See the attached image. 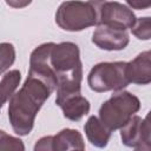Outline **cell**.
I'll return each instance as SVG.
<instances>
[{
  "label": "cell",
  "mask_w": 151,
  "mask_h": 151,
  "mask_svg": "<svg viewBox=\"0 0 151 151\" xmlns=\"http://www.w3.org/2000/svg\"><path fill=\"white\" fill-rule=\"evenodd\" d=\"M90 88L97 93L124 90L129 84L126 61H103L96 64L87 76Z\"/></svg>",
  "instance_id": "cell-4"
},
{
  "label": "cell",
  "mask_w": 151,
  "mask_h": 151,
  "mask_svg": "<svg viewBox=\"0 0 151 151\" xmlns=\"http://www.w3.org/2000/svg\"><path fill=\"white\" fill-rule=\"evenodd\" d=\"M92 42L105 51H122L129 42L130 38L126 31L106 25H97L92 34Z\"/></svg>",
  "instance_id": "cell-8"
},
{
  "label": "cell",
  "mask_w": 151,
  "mask_h": 151,
  "mask_svg": "<svg viewBox=\"0 0 151 151\" xmlns=\"http://www.w3.org/2000/svg\"><path fill=\"white\" fill-rule=\"evenodd\" d=\"M54 88L40 78L28 74L21 88L13 93L8 104V119L13 131L19 136H27L34 126L37 113Z\"/></svg>",
  "instance_id": "cell-1"
},
{
  "label": "cell",
  "mask_w": 151,
  "mask_h": 151,
  "mask_svg": "<svg viewBox=\"0 0 151 151\" xmlns=\"http://www.w3.org/2000/svg\"><path fill=\"white\" fill-rule=\"evenodd\" d=\"M96 1H105V0H96Z\"/></svg>",
  "instance_id": "cell-20"
},
{
  "label": "cell",
  "mask_w": 151,
  "mask_h": 151,
  "mask_svg": "<svg viewBox=\"0 0 151 151\" xmlns=\"http://www.w3.org/2000/svg\"><path fill=\"white\" fill-rule=\"evenodd\" d=\"M119 130L122 143L125 146L142 151L151 150V126L149 114H146L145 118L133 114Z\"/></svg>",
  "instance_id": "cell-5"
},
{
  "label": "cell",
  "mask_w": 151,
  "mask_h": 151,
  "mask_svg": "<svg viewBox=\"0 0 151 151\" xmlns=\"http://www.w3.org/2000/svg\"><path fill=\"white\" fill-rule=\"evenodd\" d=\"M126 77L130 83L136 85H147L151 83V52L149 50L126 61Z\"/></svg>",
  "instance_id": "cell-10"
},
{
  "label": "cell",
  "mask_w": 151,
  "mask_h": 151,
  "mask_svg": "<svg viewBox=\"0 0 151 151\" xmlns=\"http://www.w3.org/2000/svg\"><path fill=\"white\" fill-rule=\"evenodd\" d=\"M55 104L61 109L64 117L78 122L90 112V101L81 96V93H71L65 96H57Z\"/></svg>",
  "instance_id": "cell-9"
},
{
  "label": "cell",
  "mask_w": 151,
  "mask_h": 151,
  "mask_svg": "<svg viewBox=\"0 0 151 151\" xmlns=\"http://www.w3.org/2000/svg\"><path fill=\"white\" fill-rule=\"evenodd\" d=\"M84 131L87 140L93 146L99 149H104L107 146L112 133V131L109 127H106L103 124V122L96 116L88 117V119L84 125Z\"/></svg>",
  "instance_id": "cell-11"
},
{
  "label": "cell",
  "mask_w": 151,
  "mask_h": 151,
  "mask_svg": "<svg viewBox=\"0 0 151 151\" xmlns=\"http://www.w3.org/2000/svg\"><path fill=\"white\" fill-rule=\"evenodd\" d=\"M33 150L34 151H52V136L41 137L39 140H37Z\"/></svg>",
  "instance_id": "cell-17"
},
{
  "label": "cell",
  "mask_w": 151,
  "mask_h": 151,
  "mask_svg": "<svg viewBox=\"0 0 151 151\" xmlns=\"http://www.w3.org/2000/svg\"><path fill=\"white\" fill-rule=\"evenodd\" d=\"M33 0H5V2L12 8H24L31 5Z\"/></svg>",
  "instance_id": "cell-19"
},
{
  "label": "cell",
  "mask_w": 151,
  "mask_h": 151,
  "mask_svg": "<svg viewBox=\"0 0 151 151\" xmlns=\"http://www.w3.org/2000/svg\"><path fill=\"white\" fill-rule=\"evenodd\" d=\"M15 60V48L11 42H0V74L5 73Z\"/></svg>",
  "instance_id": "cell-14"
},
{
  "label": "cell",
  "mask_w": 151,
  "mask_h": 151,
  "mask_svg": "<svg viewBox=\"0 0 151 151\" xmlns=\"http://www.w3.org/2000/svg\"><path fill=\"white\" fill-rule=\"evenodd\" d=\"M98 22V1L70 0L60 4L55 12V24L64 31L79 32Z\"/></svg>",
  "instance_id": "cell-2"
},
{
  "label": "cell",
  "mask_w": 151,
  "mask_h": 151,
  "mask_svg": "<svg viewBox=\"0 0 151 151\" xmlns=\"http://www.w3.org/2000/svg\"><path fill=\"white\" fill-rule=\"evenodd\" d=\"M133 11L118 1H98V22L97 25H106L126 31L131 28L136 21Z\"/></svg>",
  "instance_id": "cell-6"
},
{
  "label": "cell",
  "mask_w": 151,
  "mask_h": 151,
  "mask_svg": "<svg viewBox=\"0 0 151 151\" xmlns=\"http://www.w3.org/2000/svg\"><path fill=\"white\" fill-rule=\"evenodd\" d=\"M0 150H14V151H24L25 145L22 140L18 137H13L7 132L0 130Z\"/></svg>",
  "instance_id": "cell-16"
},
{
  "label": "cell",
  "mask_w": 151,
  "mask_h": 151,
  "mask_svg": "<svg viewBox=\"0 0 151 151\" xmlns=\"http://www.w3.org/2000/svg\"><path fill=\"white\" fill-rule=\"evenodd\" d=\"M140 110V100L129 91H116L99 107L98 114L103 124L111 131L119 130Z\"/></svg>",
  "instance_id": "cell-3"
},
{
  "label": "cell",
  "mask_w": 151,
  "mask_h": 151,
  "mask_svg": "<svg viewBox=\"0 0 151 151\" xmlns=\"http://www.w3.org/2000/svg\"><path fill=\"white\" fill-rule=\"evenodd\" d=\"M0 109H1V107H0Z\"/></svg>",
  "instance_id": "cell-21"
},
{
  "label": "cell",
  "mask_w": 151,
  "mask_h": 151,
  "mask_svg": "<svg viewBox=\"0 0 151 151\" xmlns=\"http://www.w3.org/2000/svg\"><path fill=\"white\" fill-rule=\"evenodd\" d=\"M130 8L132 9H147L151 7V0H125Z\"/></svg>",
  "instance_id": "cell-18"
},
{
  "label": "cell",
  "mask_w": 151,
  "mask_h": 151,
  "mask_svg": "<svg viewBox=\"0 0 151 151\" xmlns=\"http://www.w3.org/2000/svg\"><path fill=\"white\" fill-rule=\"evenodd\" d=\"M85 150V142L81 133L74 129H63L52 136V151Z\"/></svg>",
  "instance_id": "cell-12"
},
{
  "label": "cell",
  "mask_w": 151,
  "mask_h": 151,
  "mask_svg": "<svg viewBox=\"0 0 151 151\" xmlns=\"http://www.w3.org/2000/svg\"><path fill=\"white\" fill-rule=\"evenodd\" d=\"M131 33L139 40H150L151 38V19L150 17H143L136 19L133 26L130 28Z\"/></svg>",
  "instance_id": "cell-15"
},
{
  "label": "cell",
  "mask_w": 151,
  "mask_h": 151,
  "mask_svg": "<svg viewBox=\"0 0 151 151\" xmlns=\"http://www.w3.org/2000/svg\"><path fill=\"white\" fill-rule=\"evenodd\" d=\"M21 73L19 70H11L6 72L0 80V107L9 100L13 93L20 85Z\"/></svg>",
  "instance_id": "cell-13"
},
{
  "label": "cell",
  "mask_w": 151,
  "mask_h": 151,
  "mask_svg": "<svg viewBox=\"0 0 151 151\" xmlns=\"http://www.w3.org/2000/svg\"><path fill=\"white\" fill-rule=\"evenodd\" d=\"M54 42H44L37 46L29 55L28 74L35 76L51 85L54 91L57 87V77L50 65V54Z\"/></svg>",
  "instance_id": "cell-7"
}]
</instances>
